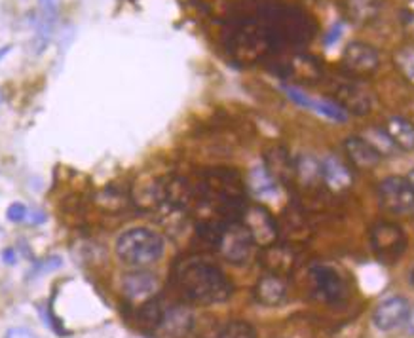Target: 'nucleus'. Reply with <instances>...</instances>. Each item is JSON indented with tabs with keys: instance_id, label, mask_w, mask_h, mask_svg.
I'll list each match as a JSON object with an SVG mask.
<instances>
[{
	"instance_id": "obj_1",
	"label": "nucleus",
	"mask_w": 414,
	"mask_h": 338,
	"mask_svg": "<svg viewBox=\"0 0 414 338\" xmlns=\"http://www.w3.org/2000/svg\"><path fill=\"white\" fill-rule=\"evenodd\" d=\"M173 282L182 297L198 304H217L230 299L232 282L217 265L202 257H185L173 268Z\"/></svg>"
},
{
	"instance_id": "obj_2",
	"label": "nucleus",
	"mask_w": 414,
	"mask_h": 338,
	"mask_svg": "<svg viewBox=\"0 0 414 338\" xmlns=\"http://www.w3.org/2000/svg\"><path fill=\"white\" fill-rule=\"evenodd\" d=\"M114 251L124 265L145 268L148 265H154L162 259L164 255V237L158 232L150 228H130L124 234H120Z\"/></svg>"
},
{
	"instance_id": "obj_3",
	"label": "nucleus",
	"mask_w": 414,
	"mask_h": 338,
	"mask_svg": "<svg viewBox=\"0 0 414 338\" xmlns=\"http://www.w3.org/2000/svg\"><path fill=\"white\" fill-rule=\"evenodd\" d=\"M371 247L381 262L395 265L407 251V236L399 225L382 220L371 228Z\"/></svg>"
},
{
	"instance_id": "obj_4",
	"label": "nucleus",
	"mask_w": 414,
	"mask_h": 338,
	"mask_svg": "<svg viewBox=\"0 0 414 338\" xmlns=\"http://www.w3.org/2000/svg\"><path fill=\"white\" fill-rule=\"evenodd\" d=\"M239 222L244 225L245 230L249 232L251 240L259 247H268V245L278 242V222L274 219V215L264 205H261V203L245 205L244 211H242V220Z\"/></svg>"
},
{
	"instance_id": "obj_5",
	"label": "nucleus",
	"mask_w": 414,
	"mask_h": 338,
	"mask_svg": "<svg viewBox=\"0 0 414 338\" xmlns=\"http://www.w3.org/2000/svg\"><path fill=\"white\" fill-rule=\"evenodd\" d=\"M378 198L386 211L393 215H414V188L407 177L390 175L378 185Z\"/></svg>"
},
{
	"instance_id": "obj_6",
	"label": "nucleus",
	"mask_w": 414,
	"mask_h": 338,
	"mask_svg": "<svg viewBox=\"0 0 414 338\" xmlns=\"http://www.w3.org/2000/svg\"><path fill=\"white\" fill-rule=\"evenodd\" d=\"M253 240H251L249 232L245 230L242 222H228L222 225L221 236L217 249L219 253L232 265H244L247 262L253 251Z\"/></svg>"
},
{
	"instance_id": "obj_7",
	"label": "nucleus",
	"mask_w": 414,
	"mask_h": 338,
	"mask_svg": "<svg viewBox=\"0 0 414 338\" xmlns=\"http://www.w3.org/2000/svg\"><path fill=\"white\" fill-rule=\"evenodd\" d=\"M310 276L314 280L316 291H318L319 297L324 300H327L331 304H336V302H342V300L346 299V282L342 280L341 274L333 266L314 265L310 268Z\"/></svg>"
},
{
	"instance_id": "obj_8",
	"label": "nucleus",
	"mask_w": 414,
	"mask_h": 338,
	"mask_svg": "<svg viewBox=\"0 0 414 338\" xmlns=\"http://www.w3.org/2000/svg\"><path fill=\"white\" fill-rule=\"evenodd\" d=\"M410 314L409 300L403 297H390V299L382 300L376 306L375 314H373V323L381 331H393V329L401 327L407 323Z\"/></svg>"
},
{
	"instance_id": "obj_9",
	"label": "nucleus",
	"mask_w": 414,
	"mask_h": 338,
	"mask_svg": "<svg viewBox=\"0 0 414 338\" xmlns=\"http://www.w3.org/2000/svg\"><path fill=\"white\" fill-rule=\"evenodd\" d=\"M342 63L350 73L363 76V74L375 73L381 65V57L373 46L365 44V42H352L346 46V50L342 53Z\"/></svg>"
},
{
	"instance_id": "obj_10",
	"label": "nucleus",
	"mask_w": 414,
	"mask_h": 338,
	"mask_svg": "<svg viewBox=\"0 0 414 338\" xmlns=\"http://www.w3.org/2000/svg\"><path fill=\"white\" fill-rule=\"evenodd\" d=\"M122 289L130 302L143 306L154 299V295L158 291V280L148 272H131V274H125L122 280Z\"/></svg>"
},
{
	"instance_id": "obj_11",
	"label": "nucleus",
	"mask_w": 414,
	"mask_h": 338,
	"mask_svg": "<svg viewBox=\"0 0 414 338\" xmlns=\"http://www.w3.org/2000/svg\"><path fill=\"white\" fill-rule=\"evenodd\" d=\"M261 265L266 268L268 274L279 277L287 276V274L295 270L296 266L295 249H291L289 245H279V243H272L268 247H262Z\"/></svg>"
},
{
	"instance_id": "obj_12",
	"label": "nucleus",
	"mask_w": 414,
	"mask_h": 338,
	"mask_svg": "<svg viewBox=\"0 0 414 338\" xmlns=\"http://www.w3.org/2000/svg\"><path fill=\"white\" fill-rule=\"evenodd\" d=\"M285 96L293 99L296 105H301L304 108H310V111H316L321 116H327L331 120H338V122H344L346 120V113L338 107V103L331 101H321V99H312V97L304 93V91L296 90L293 86H284Z\"/></svg>"
},
{
	"instance_id": "obj_13",
	"label": "nucleus",
	"mask_w": 414,
	"mask_h": 338,
	"mask_svg": "<svg viewBox=\"0 0 414 338\" xmlns=\"http://www.w3.org/2000/svg\"><path fill=\"white\" fill-rule=\"evenodd\" d=\"M348 158L359 169H373L382 162L381 153L365 137H348L344 143Z\"/></svg>"
},
{
	"instance_id": "obj_14",
	"label": "nucleus",
	"mask_w": 414,
	"mask_h": 338,
	"mask_svg": "<svg viewBox=\"0 0 414 338\" xmlns=\"http://www.w3.org/2000/svg\"><path fill=\"white\" fill-rule=\"evenodd\" d=\"M255 297L264 306H279L287 299V283L284 282V277L266 274L257 282Z\"/></svg>"
},
{
	"instance_id": "obj_15",
	"label": "nucleus",
	"mask_w": 414,
	"mask_h": 338,
	"mask_svg": "<svg viewBox=\"0 0 414 338\" xmlns=\"http://www.w3.org/2000/svg\"><path fill=\"white\" fill-rule=\"evenodd\" d=\"M192 327V314L185 306H171L162 310L158 329L171 337H182Z\"/></svg>"
},
{
	"instance_id": "obj_16",
	"label": "nucleus",
	"mask_w": 414,
	"mask_h": 338,
	"mask_svg": "<svg viewBox=\"0 0 414 338\" xmlns=\"http://www.w3.org/2000/svg\"><path fill=\"white\" fill-rule=\"evenodd\" d=\"M321 179L331 190L342 192L352 186V171L342 164L336 156H327L321 162Z\"/></svg>"
},
{
	"instance_id": "obj_17",
	"label": "nucleus",
	"mask_w": 414,
	"mask_h": 338,
	"mask_svg": "<svg viewBox=\"0 0 414 338\" xmlns=\"http://www.w3.org/2000/svg\"><path fill=\"white\" fill-rule=\"evenodd\" d=\"M338 107L346 113L352 111L356 114H367L373 107V97L367 90L359 88V86H344L338 90Z\"/></svg>"
},
{
	"instance_id": "obj_18",
	"label": "nucleus",
	"mask_w": 414,
	"mask_h": 338,
	"mask_svg": "<svg viewBox=\"0 0 414 338\" xmlns=\"http://www.w3.org/2000/svg\"><path fill=\"white\" fill-rule=\"evenodd\" d=\"M384 131L399 150H414V124L403 116H393L386 122Z\"/></svg>"
},
{
	"instance_id": "obj_19",
	"label": "nucleus",
	"mask_w": 414,
	"mask_h": 338,
	"mask_svg": "<svg viewBox=\"0 0 414 338\" xmlns=\"http://www.w3.org/2000/svg\"><path fill=\"white\" fill-rule=\"evenodd\" d=\"M264 168L270 171L274 179L278 180H289L291 177H295V162L289 158V154L285 153L284 148H274L266 156V165Z\"/></svg>"
},
{
	"instance_id": "obj_20",
	"label": "nucleus",
	"mask_w": 414,
	"mask_h": 338,
	"mask_svg": "<svg viewBox=\"0 0 414 338\" xmlns=\"http://www.w3.org/2000/svg\"><path fill=\"white\" fill-rule=\"evenodd\" d=\"M249 188L255 196L268 200V198H274L278 194V180L274 179L264 165H259V168L251 169Z\"/></svg>"
},
{
	"instance_id": "obj_21",
	"label": "nucleus",
	"mask_w": 414,
	"mask_h": 338,
	"mask_svg": "<svg viewBox=\"0 0 414 338\" xmlns=\"http://www.w3.org/2000/svg\"><path fill=\"white\" fill-rule=\"evenodd\" d=\"M295 177L304 185H314L321 179V164L316 162V158L312 156H299L295 160Z\"/></svg>"
},
{
	"instance_id": "obj_22",
	"label": "nucleus",
	"mask_w": 414,
	"mask_h": 338,
	"mask_svg": "<svg viewBox=\"0 0 414 338\" xmlns=\"http://www.w3.org/2000/svg\"><path fill=\"white\" fill-rule=\"evenodd\" d=\"M348 8L358 21H369L381 10V0H348Z\"/></svg>"
},
{
	"instance_id": "obj_23",
	"label": "nucleus",
	"mask_w": 414,
	"mask_h": 338,
	"mask_svg": "<svg viewBox=\"0 0 414 338\" xmlns=\"http://www.w3.org/2000/svg\"><path fill=\"white\" fill-rule=\"evenodd\" d=\"M219 338H257V333L247 322L234 319V322L222 325V329L219 331Z\"/></svg>"
},
{
	"instance_id": "obj_24",
	"label": "nucleus",
	"mask_w": 414,
	"mask_h": 338,
	"mask_svg": "<svg viewBox=\"0 0 414 338\" xmlns=\"http://www.w3.org/2000/svg\"><path fill=\"white\" fill-rule=\"evenodd\" d=\"M365 139L381 153V156H392L398 150V147L393 145L392 139L388 137V133L384 130H371Z\"/></svg>"
},
{
	"instance_id": "obj_25",
	"label": "nucleus",
	"mask_w": 414,
	"mask_h": 338,
	"mask_svg": "<svg viewBox=\"0 0 414 338\" xmlns=\"http://www.w3.org/2000/svg\"><path fill=\"white\" fill-rule=\"evenodd\" d=\"M395 65L403 73V76L410 82H414V48L407 46L395 53Z\"/></svg>"
},
{
	"instance_id": "obj_26",
	"label": "nucleus",
	"mask_w": 414,
	"mask_h": 338,
	"mask_svg": "<svg viewBox=\"0 0 414 338\" xmlns=\"http://www.w3.org/2000/svg\"><path fill=\"white\" fill-rule=\"evenodd\" d=\"M27 215H29L27 208L19 202L11 203L10 208H8V211H6V217H8V220H11V222H21V220L27 219Z\"/></svg>"
},
{
	"instance_id": "obj_27",
	"label": "nucleus",
	"mask_w": 414,
	"mask_h": 338,
	"mask_svg": "<svg viewBox=\"0 0 414 338\" xmlns=\"http://www.w3.org/2000/svg\"><path fill=\"white\" fill-rule=\"evenodd\" d=\"M4 338H36V334L25 327H14L6 333Z\"/></svg>"
},
{
	"instance_id": "obj_28",
	"label": "nucleus",
	"mask_w": 414,
	"mask_h": 338,
	"mask_svg": "<svg viewBox=\"0 0 414 338\" xmlns=\"http://www.w3.org/2000/svg\"><path fill=\"white\" fill-rule=\"evenodd\" d=\"M2 259H4L6 265H16V251L14 249H4Z\"/></svg>"
},
{
	"instance_id": "obj_29",
	"label": "nucleus",
	"mask_w": 414,
	"mask_h": 338,
	"mask_svg": "<svg viewBox=\"0 0 414 338\" xmlns=\"http://www.w3.org/2000/svg\"><path fill=\"white\" fill-rule=\"evenodd\" d=\"M27 219L33 222V225H40V222H44L46 215L40 213V211H34V213H29Z\"/></svg>"
},
{
	"instance_id": "obj_30",
	"label": "nucleus",
	"mask_w": 414,
	"mask_h": 338,
	"mask_svg": "<svg viewBox=\"0 0 414 338\" xmlns=\"http://www.w3.org/2000/svg\"><path fill=\"white\" fill-rule=\"evenodd\" d=\"M407 325H409V331L414 334V310H410L409 319H407Z\"/></svg>"
},
{
	"instance_id": "obj_31",
	"label": "nucleus",
	"mask_w": 414,
	"mask_h": 338,
	"mask_svg": "<svg viewBox=\"0 0 414 338\" xmlns=\"http://www.w3.org/2000/svg\"><path fill=\"white\" fill-rule=\"evenodd\" d=\"M407 179H409V183H410V185H413V188H414V168L410 169V173L407 175Z\"/></svg>"
},
{
	"instance_id": "obj_32",
	"label": "nucleus",
	"mask_w": 414,
	"mask_h": 338,
	"mask_svg": "<svg viewBox=\"0 0 414 338\" xmlns=\"http://www.w3.org/2000/svg\"><path fill=\"white\" fill-rule=\"evenodd\" d=\"M410 283H413V285H414V268H413V270H410Z\"/></svg>"
},
{
	"instance_id": "obj_33",
	"label": "nucleus",
	"mask_w": 414,
	"mask_h": 338,
	"mask_svg": "<svg viewBox=\"0 0 414 338\" xmlns=\"http://www.w3.org/2000/svg\"><path fill=\"white\" fill-rule=\"evenodd\" d=\"M6 51H8V48H2V50H0V57H2V56H4V53H6Z\"/></svg>"
}]
</instances>
